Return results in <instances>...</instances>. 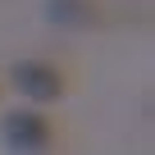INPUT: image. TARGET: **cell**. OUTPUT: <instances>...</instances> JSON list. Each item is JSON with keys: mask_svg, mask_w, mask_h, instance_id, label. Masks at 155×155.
Masks as SVG:
<instances>
[{"mask_svg": "<svg viewBox=\"0 0 155 155\" xmlns=\"http://www.w3.org/2000/svg\"><path fill=\"white\" fill-rule=\"evenodd\" d=\"M14 82H18V91L32 96V101H59V96H64V78H59V68H50V64H41V59L14 64Z\"/></svg>", "mask_w": 155, "mask_h": 155, "instance_id": "7a4b0ae2", "label": "cell"}, {"mask_svg": "<svg viewBox=\"0 0 155 155\" xmlns=\"http://www.w3.org/2000/svg\"><path fill=\"white\" fill-rule=\"evenodd\" d=\"M46 9L64 28H96L101 23V5H96V0H50Z\"/></svg>", "mask_w": 155, "mask_h": 155, "instance_id": "3957f363", "label": "cell"}, {"mask_svg": "<svg viewBox=\"0 0 155 155\" xmlns=\"http://www.w3.org/2000/svg\"><path fill=\"white\" fill-rule=\"evenodd\" d=\"M5 141L18 150H46V146H55V123L37 110H14V114H5Z\"/></svg>", "mask_w": 155, "mask_h": 155, "instance_id": "6da1fadb", "label": "cell"}]
</instances>
